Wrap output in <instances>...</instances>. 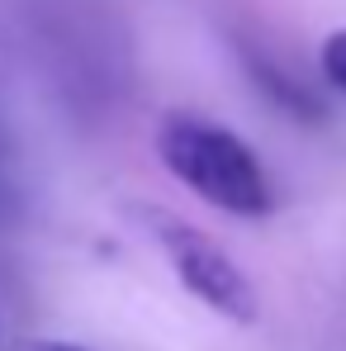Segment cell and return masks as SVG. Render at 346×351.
Masks as SVG:
<instances>
[{"label":"cell","instance_id":"cell-1","mask_svg":"<svg viewBox=\"0 0 346 351\" xmlns=\"http://www.w3.org/2000/svg\"><path fill=\"white\" fill-rule=\"evenodd\" d=\"M157 157L162 167L195 190L204 204L223 209L232 219H266L275 209V185L261 157L223 123L199 114H166L157 123Z\"/></svg>","mask_w":346,"mask_h":351},{"label":"cell","instance_id":"cell-2","mask_svg":"<svg viewBox=\"0 0 346 351\" xmlns=\"http://www.w3.org/2000/svg\"><path fill=\"white\" fill-rule=\"evenodd\" d=\"M138 219L152 233V242L162 247V256H166V266L175 271V280L195 294L204 308H214L219 318L242 323V328L256 323V313H261L256 285L247 280V271L223 252V242H214L204 228H195L190 219H180L171 209H157V204H143Z\"/></svg>","mask_w":346,"mask_h":351},{"label":"cell","instance_id":"cell-5","mask_svg":"<svg viewBox=\"0 0 346 351\" xmlns=\"http://www.w3.org/2000/svg\"><path fill=\"white\" fill-rule=\"evenodd\" d=\"M14 351H86V347H76V342H62V337H29V342H19Z\"/></svg>","mask_w":346,"mask_h":351},{"label":"cell","instance_id":"cell-6","mask_svg":"<svg viewBox=\"0 0 346 351\" xmlns=\"http://www.w3.org/2000/svg\"><path fill=\"white\" fill-rule=\"evenodd\" d=\"M10 214H14V199H10V195H5V190H0V223H5V219H10Z\"/></svg>","mask_w":346,"mask_h":351},{"label":"cell","instance_id":"cell-3","mask_svg":"<svg viewBox=\"0 0 346 351\" xmlns=\"http://www.w3.org/2000/svg\"><path fill=\"white\" fill-rule=\"evenodd\" d=\"M242 62H247L256 90H261L275 110H285V114H294V119H323V100H318L304 81H294L280 62H271L266 53H256V48H242Z\"/></svg>","mask_w":346,"mask_h":351},{"label":"cell","instance_id":"cell-4","mask_svg":"<svg viewBox=\"0 0 346 351\" xmlns=\"http://www.w3.org/2000/svg\"><path fill=\"white\" fill-rule=\"evenodd\" d=\"M318 66H323V81H328V86H337V90L346 95V29H337V34H328V38H323Z\"/></svg>","mask_w":346,"mask_h":351},{"label":"cell","instance_id":"cell-7","mask_svg":"<svg viewBox=\"0 0 346 351\" xmlns=\"http://www.w3.org/2000/svg\"><path fill=\"white\" fill-rule=\"evenodd\" d=\"M0 147H5V138H0Z\"/></svg>","mask_w":346,"mask_h":351}]
</instances>
